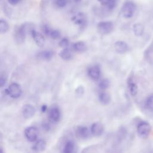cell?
<instances>
[{
  "mask_svg": "<svg viewBox=\"0 0 153 153\" xmlns=\"http://www.w3.org/2000/svg\"><path fill=\"white\" fill-rule=\"evenodd\" d=\"M27 26L26 24H22L16 27L14 32V40L17 44H22L26 38Z\"/></svg>",
  "mask_w": 153,
  "mask_h": 153,
  "instance_id": "obj_1",
  "label": "cell"
},
{
  "mask_svg": "<svg viewBox=\"0 0 153 153\" xmlns=\"http://www.w3.org/2000/svg\"><path fill=\"white\" fill-rule=\"evenodd\" d=\"M136 10L135 4L131 1H126L121 8V13L123 16L126 19L131 17Z\"/></svg>",
  "mask_w": 153,
  "mask_h": 153,
  "instance_id": "obj_2",
  "label": "cell"
},
{
  "mask_svg": "<svg viewBox=\"0 0 153 153\" xmlns=\"http://www.w3.org/2000/svg\"><path fill=\"white\" fill-rule=\"evenodd\" d=\"M6 92L13 99H17L22 95V89L19 84L17 82H12L7 88Z\"/></svg>",
  "mask_w": 153,
  "mask_h": 153,
  "instance_id": "obj_3",
  "label": "cell"
},
{
  "mask_svg": "<svg viewBox=\"0 0 153 153\" xmlns=\"http://www.w3.org/2000/svg\"><path fill=\"white\" fill-rule=\"evenodd\" d=\"M114 24L112 22L102 21L97 24V30L100 35H105L111 33L114 30Z\"/></svg>",
  "mask_w": 153,
  "mask_h": 153,
  "instance_id": "obj_4",
  "label": "cell"
},
{
  "mask_svg": "<svg viewBox=\"0 0 153 153\" xmlns=\"http://www.w3.org/2000/svg\"><path fill=\"white\" fill-rule=\"evenodd\" d=\"M24 134L28 141L30 142H35L38 139L39 130L35 126H29L25 128Z\"/></svg>",
  "mask_w": 153,
  "mask_h": 153,
  "instance_id": "obj_5",
  "label": "cell"
},
{
  "mask_svg": "<svg viewBox=\"0 0 153 153\" xmlns=\"http://www.w3.org/2000/svg\"><path fill=\"white\" fill-rule=\"evenodd\" d=\"M151 130L150 124L146 121H141L137 126V132L140 137L145 138L149 136Z\"/></svg>",
  "mask_w": 153,
  "mask_h": 153,
  "instance_id": "obj_6",
  "label": "cell"
},
{
  "mask_svg": "<svg viewBox=\"0 0 153 153\" xmlns=\"http://www.w3.org/2000/svg\"><path fill=\"white\" fill-rule=\"evenodd\" d=\"M30 34L37 46L39 47H43L44 46L45 44V39L42 33L32 29L30 30Z\"/></svg>",
  "mask_w": 153,
  "mask_h": 153,
  "instance_id": "obj_7",
  "label": "cell"
},
{
  "mask_svg": "<svg viewBox=\"0 0 153 153\" xmlns=\"http://www.w3.org/2000/svg\"><path fill=\"white\" fill-rule=\"evenodd\" d=\"M71 20L73 22L74 24L78 25L79 27H84L87 23L86 16L82 12H78L74 14L72 17Z\"/></svg>",
  "mask_w": 153,
  "mask_h": 153,
  "instance_id": "obj_8",
  "label": "cell"
},
{
  "mask_svg": "<svg viewBox=\"0 0 153 153\" xmlns=\"http://www.w3.org/2000/svg\"><path fill=\"white\" fill-rule=\"evenodd\" d=\"M100 68L98 65H93L87 69V75L89 78L94 81L98 80L100 76Z\"/></svg>",
  "mask_w": 153,
  "mask_h": 153,
  "instance_id": "obj_9",
  "label": "cell"
},
{
  "mask_svg": "<svg viewBox=\"0 0 153 153\" xmlns=\"http://www.w3.org/2000/svg\"><path fill=\"white\" fill-rule=\"evenodd\" d=\"M61 117L60 111L57 106L51 108L48 111V118L52 123H57Z\"/></svg>",
  "mask_w": 153,
  "mask_h": 153,
  "instance_id": "obj_10",
  "label": "cell"
},
{
  "mask_svg": "<svg viewBox=\"0 0 153 153\" xmlns=\"http://www.w3.org/2000/svg\"><path fill=\"white\" fill-rule=\"evenodd\" d=\"M22 113L24 118L26 119L30 118L35 113V108L31 104H25L22 107Z\"/></svg>",
  "mask_w": 153,
  "mask_h": 153,
  "instance_id": "obj_11",
  "label": "cell"
},
{
  "mask_svg": "<svg viewBox=\"0 0 153 153\" xmlns=\"http://www.w3.org/2000/svg\"><path fill=\"white\" fill-rule=\"evenodd\" d=\"M90 133L94 136H101L104 131V127L102 124L99 122L93 123L90 127Z\"/></svg>",
  "mask_w": 153,
  "mask_h": 153,
  "instance_id": "obj_12",
  "label": "cell"
},
{
  "mask_svg": "<svg viewBox=\"0 0 153 153\" xmlns=\"http://www.w3.org/2000/svg\"><path fill=\"white\" fill-rule=\"evenodd\" d=\"M54 52L51 50H45L38 52L36 54V57L37 59L41 60L49 61L53 58V57L54 56Z\"/></svg>",
  "mask_w": 153,
  "mask_h": 153,
  "instance_id": "obj_13",
  "label": "cell"
},
{
  "mask_svg": "<svg viewBox=\"0 0 153 153\" xmlns=\"http://www.w3.org/2000/svg\"><path fill=\"white\" fill-rule=\"evenodd\" d=\"M76 134L81 139H87L88 137L90 132L88 128L83 126H77L75 130Z\"/></svg>",
  "mask_w": 153,
  "mask_h": 153,
  "instance_id": "obj_14",
  "label": "cell"
},
{
  "mask_svg": "<svg viewBox=\"0 0 153 153\" xmlns=\"http://www.w3.org/2000/svg\"><path fill=\"white\" fill-rule=\"evenodd\" d=\"M47 147V143L43 139L37 140L33 143L32 149L36 152H40L44 151Z\"/></svg>",
  "mask_w": 153,
  "mask_h": 153,
  "instance_id": "obj_15",
  "label": "cell"
},
{
  "mask_svg": "<svg viewBox=\"0 0 153 153\" xmlns=\"http://www.w3.org/2000/svg\"><path fill=\"white\" fill-rule=\"evenodd\" d=\"M115 51L120 54H124L128 50V46L127 43L122 41H118L114 44Z\"/></svg>",
  "mask_w": 153,
  "mask_h": 153,
  "instance_id": "obj_16",
  "label": "cell"
},
{
  "mask_svg": "<svg viewBox=\"0 0 153 153\" xmlns=\"http://www.w3.org/2000/svg\"><path fill=\"white\" fill-rule=\"evenodd\" d=\"M75 144L74 140L69 139L65 142L62 147V153H73L75 150Z\"/></svg>",
  "mask_w": 153,
  "mask_h": 153,
  "instance_id": "obj_17",
  "label": "cell"
},
{
  "mask_svg": "<svg viewBox=\"0 0 153 153\" xmlns=\"http://www.w3.org/2000/svg\"><path fill=\"white\" fill-rule=\"evenodd\" d=\"M72 48L75 51L78 53H83L87 51V46L84 41H79L73 43L72 45Z\"/></svg>",
  "mask_w": 153,
  "mask_h": 153,
  "instance_id": "obj_18",
  "label": "cell"
},
{
  "mask_svg": "<svg viewBox=\"0 0 153 153\" xmlns=\"http://www.w3.org/2000/svg\"><path fill=\"white\" fill-rule=\"evenodd\" d=\"M99 100L103 105H108L111 102V96L109 93L102 91L99 94Z\"/></svg>",
  "mask_w": 153,
  "mask_h": 153,
  "instance_id": "obj_19",
  "label": "cell"
},
{
  "mask_svg": "<svg viewBox=\"0 0 153 153\" xmlns=\"http://www.w3.org/2000/svg\"><path fill=\"white\" fill-rule=\"evenodd\" d=\"M59 55L60 57L64 60H69L72 58V53L68 48H63L59 52Z\"/></svg>",
  "mask_w": 153,
  "mask_h": 153,
  "instance_id": "obj_20",
  "label": "cell"
},
{
  "mask_svg": "<svg viewBox=\"0 0 153 153\" xmlns=\"http://www.w3.org/2000/svg\"><path fill=\"white\" fill-rule=\"evenodd\" d=\"M127 84L130 94L133 96H135L137 93V86L136 84L133 81L132 78H128L127 80Z\"/></svg>",
  "mask_w": 153,
  "mask_h": 153,
  "instance_id": "obj_21",
  "label": "cell"
},
{
  "mask_svg": "<svg viewBox=\"0 0 153 153\" xmlns=\"http://www.w3.org/2000/svg\"><path fill=\"white\" fill-rule=\"evenodd\" d=\"M133 30L134 35L137 36H140L142 35L144 31V27L140 23H136L133 25Z\"/></svg>",
  "mask_w": 153,
  "mask_h": 153,
  "instance_id": "obj_22",
  "label": "cell"
},
{
  "mask_svg": "<svg viewBox=\"0 0 153 153\" xmlns=\"http://www.w3.org/2000/svg\"><path fill=\"white\" fill-rule=\"evenodd\" d=\"M9 29V25L6 20L4 19L0 20V32L1 33H6Z\"/></svg>",
  "mask_w": 153,
  "mask_h": 153,
  "instance_id": "obj_23",
  "label": "cell"
},
{
  "mask_svg": "<svg viewBox=\"0 0 153 153\" xmlns=\"http://www.w3.org/2000/svg\"><path fill=\"white\" fill-rule=\"evenodd\" d=\"M109 85H110V82H109V79L105 78V79H103L100 81V82H99V84H98V87L100 90H105L109 87Z\"/></svg>",
  "mask_w": 153,
  "mask_h": 153,
  "instance_id": "obj_24",
  "label": "cell"
},
{
  "mask_svg": "<svg viewBox=\"0 0 153 153\" xmlns=\"http://www.w3.org/2000/svg\"><path fill=\"white\" fill-rule=\"evenodd\" d=\"M145 106L149 111L153 112V94L150 95L146 99L145 102Z\"/></svg>",
  "mask_w": 153,
  "mask_h": 153,
  "instance_id": "obj_25",
  "label": "cell"
},
{
  "mask_svg": "<svg viewBox=\"0 0 153 153\" xmlns=\"http://www.w3.org/2000/svg\"><path fill=\"white\" fill-rule=\"evenodd\" d=\"M41 29L44 35H47V36H50V33L52 30V29L48 25H47L46 24H43L41 26Z\"/></svg>",
  "mask_w": 153,
  "mask_h": 153,
  "instance_id": "obj_26",
  "label": "cell"
},
{
  "mask_svg": "<svg viewBox=\"0 0 153 153\" xmlns=\"http://www.w3.org/2000/svg\"><path fill=\"white\" fill-rule=\"evenodd\" d=\"M69 41L66 38H63L62 39H60V41L59 42V45L63 49L68 48L69 46Z\"/></svg>",
  "mask_w": 153,
  "mask_h": 153,
  "instance_id": "obj_27",
  "label": "cell"
},
{
  "mask_svg": "<svg viewBox=\"0 0 153 153\" xmlns=\"http://www.w3.org/2000/svg\"><path fill=\"white\" fill-rule=\"evenodd\" d=\"M60 36H61V33L60 31L57 29H52L50 35V37L54 39H57L60 38Z\"/></svg>",
  "mask_w": 153,
  "mask_h": 153,
  "instance_id": "obj_28",
  "label": "cell"
},
{
  "mask_svg": "<svg viewBox=\"0 0 153 153\" xmlns=\"http://www.w3.org/2000/svg\"><path fill=\"white\" fill-rule=\"evenodd\" d=\"M7 81V76L5 73H2L0 76V85L1 87H3Z\"/></svg>",
  "mask_w": 153,
  "mask_h": 153,
  "instance_id": "obj_29",
  "label": "cell"
},
{
  "mask_svg": "<svg viewBox=\"0 0 153 153\" xmlns=\"http://www.w3.org/2000/svg\"><path fill=\"white\" fill-rule=\"evenodd\" d=\"M54 2L55 5L59 8H63L65 7L67 3L66 0H54Z\"/></svg>",
  "mask_w": 153,
  "mask_h": 153,
  "instance_id": "obj_30",
  "label": "cell"
},
{
  "mask_svg": "<svg viewBox=\"0 0 153 153\" xmlns=\"http://www.w3.org/2000/svg\"><path fill=\"white\" fill-rule=\"evenodd\" d=\"M116 4H117L116 0H111L106 7L108 10H113L115 7Z\"/></svg>",
  "mask_w": 153,
  "mask_h": 153,
  "instance_id": "obj_31",
  "label": "cell"
},
{
  "mask_svg": "<svg viewBox=\"0 0 153 153\" xmlns=\"http://www.w3.org/2000/svg\"><path fill=\"white\" fill-rule=\"evenodd\" d=\"M84 92V87L82 86V85H80L79 87H78L75 90V93L77 96H81L83 94Z\"/></svg>",
  "mask_w": 153,
  "mask_h": 153,
  "instance_id": "obj_32",
  "label": "cell"
},
{
  "mask_svg": "<svg viewBox=\"0 0 153 153\" xmlns=\"http://www.w3.org/2000/svg\"><path fill=\"white\" fill-rule=\"evenodd\" d=\"M8 2L12 5H17V4H19L20 1V0H7Z\"/></svg>",
  "mask_w": 153,
  "mask_h": 153,
  "instance_id": "obj_33",
  "label": "cell"
},
{
  "mask_svg": "<svg viewBox=\"0 0 153 153\" xmlns=\"http://www.w3.org/2000/svg\"><path fill=\"white\" fill-rule=\"evenodd\" d=\"M97 1H98L100 3L101 5L106 7L111 0H97Z\"/></svg>",
  "mask_w": 153,
  "mask_h": 153,
  "instance_id": "obj_34",
  "label": "cell"
},
{
  "mask_svg": "<svg viewBox=\"0 0 153 153\" xmlns=\"http://www.w3.org/2000/svg\"><path fill=\"white\" fill-rule=\"evenodd\" d=\"M47 106L45 105H42V106H41V111L42 112H45L47 111Z\"/></svg>",
  "mask_w": 153,
  "mask_h": 153,
  "instance_id": "obj_35",
  "label": "cell"
},
{
  "mask_svg": "<svg viewBox=\"0 0 153 153\" xmlns=\"http://www.w3.org/2000/svg\"><path fill=\"white\" fill-rule=\"evenodd\" d=\"M75 3H79V2H80L82 0H73Z\"/></svg>",
  "mask_w": 153,
  "mask_h": 153,
  "instance_id": "obj_36",
  "label": "cell"
},
{
  "mask_svg": "<svg viewBox=\"0 0 153 153\" xmlns=\"http://www.w3.org/2000/svg\"><path fill=\"white\" fill-rule=\"evenodd\" d=\"M1 153H4V152H3V150H2V148L1 149Z\"/></svg>",
  "mask_w": 153,
  "mask_h": 153,
  "instance_id": "obj_37",
  "label": "cell"
}]
</instances>
